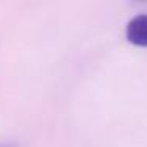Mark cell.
<instances>
[{"mask_svg":"<svg viewBox=\"0 0 147 147\" xmlns=\"http://www.w3.org/2000/svg\"><path fill=\"white\" fill-rule=\"evenodd\" d=\"M127 40L134 46L147 48V14H136L128 21Z\"/></svg>","mask_w":147,"mask_h":147,"instance_id":"obj_1","label":"cell"}]
</instances>
